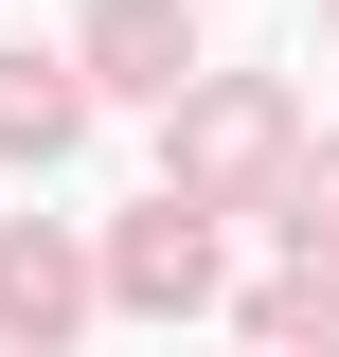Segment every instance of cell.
<instances>
[{
  "label": "cell",
  "instance_id": "1",
  "mask_svg": "<svg viewBox=\"0 0 339 357\" xmlns=\"http://www.w3.org/2000/svg\"><path fill=\"white\" fill-rule=\"evenodd\" d=\"M250 178H286V89H179V197H250Z\"/></svg>",
  "mask_w": 339,
  "mask_h": 357
},
{
  "label": "cell",
  "instance_id": "2",
  "mask_svg": "<svg viewBox=\"0 0 339 357\" xmlns=\"http://www.w3.org/2000/svg\"><path fill=\"white\" fill-rule=\"evenodd\" d=\"M72 72H89V89H126V107H179V89H197V18H179V0H89Z\"/></svg>",
  "mask_w": 339,
  "mask_h": 357
},
{
  "label": "cell",
  "instance_id": "3",
  "mask_svg": "<svg viewBox=\"0 0 339 357\" xmlns=\"http://www.w3.org/2000/svg\"><path fill=\"white\" fill-rule=\"evenodd\" d=\"M107 304H214V232H197V197H161V215H126V250H107Z\"/></svg>",
  "mask_w": 339,
  "mask_h": 357
},
{
  "label": "cell",
  "instance_id": "4",
  "mask_svg": "<svg viewBox=\"0 0 339 357\" xmlns=\"http://www.w3.org/2000/svg\"><path fill=\"white\" fill-rule=\"evenodd\" d=\"M72 126H89L72 54H0V161H72Z\"/></svg>",
  "mask_w": 339,
  "mask_h": 357
},
{
  "label": "cell",
  "instance_id": "5",
  "mask_svg": "<svg viewBox=\"0 0 339 357\" xmlns=\"http://www.w3.org/2000/svg\"><path fill=\"white\" fill-rule=\"evenodd\" d=\"M72 304H89V268L54 250V232H0V340H54Z\"/></svg>",
  "mask_w": 339,
  "mask_h": 357
}]
</instances>
